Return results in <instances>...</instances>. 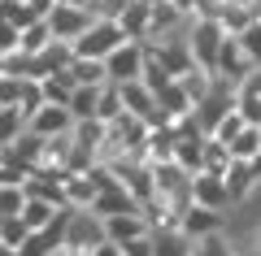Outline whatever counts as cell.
Returning <instances> with one entry per match:
<instances>
[{"label": "cell", "mask_w": 261, "mask_h": 256, "mask_svg": "<svg viewBox=\"0 0 261 256\" xmlns=\"http://www.w3.org/2000/svg\"><path fill=\"white\" fill-rule=\"evenodd\" d=\"M178 230L192 235V239H205V235H214V230H222V213L205 209V204H187L183 217H178Z\"/></svg>", "instance_id": "30bf717a"}, {"label": "cell", "mask_w": 261, "mask_h": 256, "mask_svg": "<svg viewBox=\"0 0 261 256\" xmlns=\"http://www.w3.org/2000/svg\"><path fill=\"white\" fill-rule=\"evenodd\" d=\"M96 243H105V217L87 204H70L65 209V252H92Z\"/></svg>", "instance_id": "6da1fadb"}, {"label": "cell", "mask_w": 261, "mask_h": 256, "mask_svg": "<svg viewBox=\"0 0 261 256\" xmlns=\"http://www.w3.org/2000/svg\"><path fill=\"white\" fill-rule=\"evenodd\" d=\"M57 209H61V204H53V200H35V195H27V200H22V213H18V217L27 221V230H39V226H48V221L57 217Z\"/></svg>", "instance_id": "9a60e30c"}, {"label": "cell", "mask_w": 261, "mask_h": 256, "mask_svg": "<svg viewBox=\"0 0 261 256\" xmlns=\"http://www.w3.org/2000/svg\"><path fill=\"white\" fill-rule=\"evenodd\" d=\"M70 126H74L70 109H65V104H53V100H44V104H39V109L27 118V130H31V135H39V139H48V135H65Z\"/></svg>", "instance_id": "ba28073f"}, {"label": "cell", "mask_w": 261, "mask_h": 256, "mask_svg": "<svg viewBox=\"0 0 261 256\" xmlns=\"http://www.w3.org/2000/svg\"><path fill=\"white\" fill-rule=\"evenodd\" d=\"M18 39H22V26H13V22H5V18H0V56L18 52Z\"/></svg>", "instance_id": "d4e9b609"}, {"label": "cell", "mask_w": 261, "mask_h": 256, "mask_svg": "<svg viewBox=\"0 0 261 256\" xmlns=\"http://www.w3.org/2000/svg\"><path fill=\"white\" fill-rule=\"evenodd\" d=\"M44 22H48V31H53V39H79L87 31V22H92V13L83 9V5H53V9L44 13Z\"/></svg>", "instance_id": "8992f818"}, {"label": "cell", "mask_w": 261, "mask_h": 256, "mask_svg": "<svg viewBox=\"0 0 261 256\" xmlns=\"http://www.w3.org/2000/svg\"><path fill=\"white\" fill-rule=\"evenodd\" d=\"M122 39H126V35H122V26L113 18H92L83 35L70 39V52H74V56H92V61H105Z\"/></svg>", "instance_id": "277c9868"}, {"label": "cell", "mask_w": 261, "mask_h": 256, "mask_svg": "<svg viewBox=\"0 0 261 256\" xmlns=\"http://www.w3.org/2000/svg\"><path fill=\"white\" fill-rule=\"evenodd\" d=\"M65 74L74 82H109L105 78V61H92V56H70L65 61Z\"/></svg>", "instance_id": "e0dca14e"}, {"label": "cell", "mask_w": 261, "mask_h": 256, "mask_svg": "<svg viewBox=\"0 0 261 256\" xmlns=\"http://www.w3.org/2000/svg\"><path fill=\"white\" fill-rule=\"evenodd\" d=\"M31 230H27V221L18 217V213H9V217H0V243L9 247V252H18L22 247V239H27Z\"/></svg>", "instance_id": "44dd1931"}, {"label": "cell", "mask_w": 261, "mask_h": 256, "mask_svg": "<svg viewBox=\"0 0 261 256\" xmlns=\"http://www.w3.org/2000/svg\"><path fill=\"white\" fill-rule=\"evenodd\" d=\"M118 247H122V256H152V230H148V235L126 239V243H118Z\"/></svg>", "instance_id": "484cf974"}, {"label": "cell", "mask_w": 261, "mask_h": 256, "mask_svg": "<svg viewBox=\"0 0 261 256\" xmlns=\"http://www.w3.org/2000/svg\"><path fill=\"white\" fill-rule=\"evenodd\" d=\"M152 96H157V109L166 113L170 122H178V118H187V113H192V100H187V92L178 87V78L157 82V87H152Z\"/></svg>", "instance_id": "8fae6325"}, {"label": "cell", "mask_w": 261, "mask_h": 256, "mask_svg": "<svg viewBox=\"0 0 261 256\" xmlns=\"http://www.w3.org/2000/svg\"><path fill=\"white\" fill-rule=\"evenodd\" d=\"M226 165H231V148H226L222 139L205 135V148H200V169H209V174H226Z\"/></svg>", "instance_id": "2e32d148"}, {"label": "cell", "mask_w": 261, "mask_h": 256, "mask_svg": "<svg viewBox=\"0 0 261 256\" xmlns=\"http://www.w3.org/2000/svg\"><path fill=\"white\" fill-rule=\"evenodd\" d=\"M192 235H183L178 226H157L152 230V256H192Z\"/></svg>", "instance_id": "7c38bea8"}, {"label": "cell", "mask_w": 261, "mask_h": 256, "mask_svg": "<svg viewBox=\"0 0 261 256\" xmlns=\"http://www.w3.org/2000/svg\"><path fill=\"white\" fill-rule=\"evenodd\" d=\"M122 96H118V82H105L100 87V100H96V118L100 122H113V118H122Z\"/></svg>", "instance_id": "ac0fdd59"}, {"label": "cell", "mask_w": 261, "mask_h": 256, "mask_svg": "<svg viewBox=\"0 0 261 256\" xmlns=\"http://www.w3.org/2000/svg\"><path fill=\"white\" fill-rule=\"evenodd\" d=\"M235 39H240L244 56H248L252 65H261V18H252L244 31H235Z\"/></svg>", "instance_id": "ffe728a7"}, {"label": "cell", "mask_w": 261, "mask_h": 256, "mask_svg": "<svg viewBox=\"0 0 261 256\" xmlns=\"http://www.w3.org/2000/svg\"><path fill=\"white\" fill-rule=\"evenodd\" d=\"M192 204H205V209L226 213V204H231L226 178L222 174H209V169H196V174H192Z\"/></svg>", "instance_id": "52a82bcc"}, {"label": "cell", "mask_w": 261, "mask_h": 256, "mask_svg": "<svg viewBox=\"0 0 261 256\" xmlns=\"http://www.w3.org/2000/svg\"><path fill=\"white\" fill-rule=\"evenodd\" d=\"M231 109H235V82H226V78H218V74H214L209 92L192 104V122H196V130H205V135H209V130H214Z\"/></svg>", "instance_id": "7a4b0ae2"}, {"label": "cell", "mask_w": 261, "mask_h": 256, "mask_svg": "<svg viewBox=\"0 0 261 256\" xmlns=\"http://www.w3.org/2000/svg\"><path fill=\"white\" fill-rule=\"evenodd\" d=\"M44 104V87H39V78H27L22 74V92H18V113L22 118H31V113Z\"/></svg>", "instance_id": "7402d4cb"}, {"label": "cell", "mask_w": 261, "mask_h": 256, "mask_svg": "<svg viewBox=\"0 0 261 256\" xmlns=\"http://www.w3.org/2000/svg\"><path fill=\"white\" fill-rule=\"evenodd\" d=\"M192 256H235V247H231V239H226L222 230H214V235H205V239L192 243Z\"/></svg>", "instance_id": "d6986e66"}, {"label": "cell", "mask_w": 261, "mask_h": 256, "mask_svg": "<svg viewBox=\"0 0 261 256\" xmlns=\"http://www.w3.org/2000/svg\"><path fill=\"white\" fill-rule=\"evenodd\" d=\"M248 70H257V65L244 56V48H240V39L235 35H226L222 44H218V56H214V74L218 78H226V82H240Z\"/></svg>", "instance_id": "9c48e42d"}, {"label": "cell", "mask_w": 261, "mask_h": 256, "mask_svg": "<svg viewBox=\"0 0 261 256\" xmlns=\"http://www.w3.org/2000/svg\"><path fill=\"white\" fill-rule=\"evenodd\" d=\"M70 256H83V252H70Z\"/></svg>", "instance_id": "83f0119b"}, {"label": "cell", "mask_w": 261, "mask_h": 256, "mask_svg": "<svg viewBox=\"0 0 261 256\" xmlns=\"http://www.w3.org/2000/svg\"><path fill=\"white\" fill-rule=\"evenodd\" d=\"M222 39H226V31H222V22L214 13H200V18L187 22V52H192V61L200 70H214V56H218V44Z\"/></svg>", "instance_id": "3957f363"}, {"label": "cell", "mask_w": 261, "mask_h": 256, "mask_svg": "<svg viewBox=\"0 0 261 256\" xmlns=\"http://www.w3.org/2000/svg\"><path fill=\"white\" fill-rule=\"evenodd\" d=\"M53 256H70V252H65V247H61V252H53Z\"/></svg>", "instance_id": "4316f807"}, {"label": "cell", "mask_w": 261, "mask_h": 256, "mask_svg": "<svg viewBox=\"0 0 261 256\" xmlns=\"http://www.w3.org/2000/svg\"><path fill=\"white\" fill-rule=\"evenodd\" d=\"M144 56H148L144 39H122V44L105 56V78H109V82L140 78V74H144Z\"/></svg>", "instance_id": "5b68a950"}, {"label": "cell", "mask_w": 261, "mask_h": 256, "mask_svg": "<svg viewBox=\"0 0 261 256\" xmlns=\"http://www.w3.org/2000/svg\"><path fill=\"white\" fill-rule=\"evenodd\" d=\"M226 148H231V161H252V156L261 152V126L257 122H244V126L231 135Z\"/></svg>", "instance_id": "5bb4252c"}, {"label": "cell", "mask_w": 261, "mask_h": 256, "mask_svg": "<svg viewBox=\"0 0 261 256\" xmlns=\"http://www.w3.org/2000/svg\"><path fill=\"white\" fill-rule=\"evenodd\" d=\"M18 92H22V74L0 70V109H18Z\"/></svg>", "instance_id": "cb8c5ba5"}, {"label": "cell", "mask_w": 261, "mask_h": 256, "mask_svg": "<svg viewBox=\"0 0 261 256\" xmlns=\"http://www.w3.org/2000/svg\"><path fill=\"white\" fill-rule=\"evenodd\" d=\"M100 87L105 82H74V92H70V100H65V109H70V118H96V100H100Z\"/></svg>", "instance_id": "4fadbf2b"}, {"label": "cell", "mask_w": 261, "mask_h": 256, "mask_svg": "<svg viewBox=\"0 0 261 256\" xmlns=\"http://www.w3.org/2000/svg\"><path fill=\"white\" fill-rule=\"evenodd\" d=\"M22 200H27L22 183H5V178H0V217H9V213H22Z\"/></svg>", "instance_id": "603a6c76"}]
</instances>
